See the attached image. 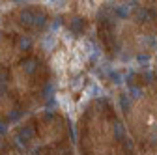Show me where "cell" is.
<instances>
[{
    "mask_svg": "<svg viewBox=\"0 0 157 155\" xmlns=\"http://www.w3.org/2000/svg\"><path fill=\"white\" fill-rule=\"evenodd\" d=\"M41 47H43V51H47V52L54 51V47H56V36L47 34L43 40H41Z\"/></svg>",
    "mask_w": 157,
    "mask_h": 155,
    "instance_id": "3",
    "label": "cell"
},
{
    "mask_svg": "<svg viewBox=\"0 0 157 155\" xmlns=\"http://www.w3.org/2000/svg\"><path fill=\"white\" fill-rule=\"evenodd\" d=\"M81 84H82V77H77L75 82H73V88H75V90H78V88H81Z\"/></svg>",
    "mask_w": 157,
    "mask_h": 155,
    "instance_id": "12",
    "label": "cell"
},
{
    "mask_svg": "<svg viewBox=\"0 0 157 155\" xmlns=\"http://www.w3.org/2000/svg\"><path fill=\"white\" fill-rule=\"evenodd\" d=\"M69 28H71L73 34L81 36L84 32V28H86V21H84V19H81V17H75L73 21H71V25H69Z\"/></svg>",
    "mask_w": 157,
    "mask_h": 155,
    "instance_id": "1",
    "label": "cell"
},
{
    "mask_svg": "<svg viewBox=\"0 0 157 155\" xmlns=\"http://www.w3.org/2000/svg\"><path fill=\"white\" fill-rule=\"evenodd\" d=\"M136 62H139L140 66H142V64H150L151 58H150V54H139V56H136Z\"/></svg>",
    "mask_w": 157,
    "mask_h": 155,
    "instance_id": "10",
    "label": "cell"
},
{
    "mask_svg": "<svg viewBox=\"0 0 157 155\" xmlns=\"http://www.w3.org/2000/svg\"><path fill=\"white\" fill-rule=\"evenodd\" d=\"M136 21L139 23H144V21H151V19L155 17V11L153 9H144V8H139L136 9Z\"/></svg>",
    "mask_w": 157,
    "mask_h": 155,
    "instance_id": "2",
    "label": "cell"
},
{
    "mask_svg": "<svg viewBox=\"0 0 157 155\" xmlns=\"http://www.w3.org/2000/svg\"><path fill=\"white\" fill-rule=\"evenodd\" d=\"M30 47V40H28V37H23V40H21V49H28Z\"/></svg>",
    "mask_w": 157,
    "mask_h": 155,
    "instance_id": "13",
    "label": "cell"
},
{
    "mask_svg": "<svg viewBox=\"0 0 157 155\" xmlns=\"http://www.w3.org/2000/svg\"><path fill=\"white\" fill-rule=\"evenodd\" d=\"M84 95H86V97H95V95H103V90H101V86H97V84L94 82V84H90V86L86 88Z\"/></svg>",
    "mask_w": 157,
    "mask_h": 155,
    "instance_id": "5",
    "label": "cell"
},
{
    "mask_svg": "<svg viewBox=\"0 0 157 155\" xmlns=\"http://www.w3.org/2000/svg\"><path fill=\"white\" fill-rule=\"evenodd\" d=\"M129 95H131V99H140L142 97V90L136 88V86H129Z\"/></svg>",
    "mask_w": 157,
    "mask_h": 155,
    "instance_id": "7",
    "label": "cell"
},
{
    "mask_svg": "<svg viewBox=\"0 0 157 155\" xmlns=\"http://www.w3.org/2000/svg\"><path fill=\"white\" fill-rule=\"evenodd\" d=\"M114 134H116V138H122V137H124V127H122L120 123L114 127Z\"/></svg>",
    "mask_w": 157,
    "mask_h": 155,
    "instance_id": "11",
    "label": "cell"
},
{
    "mask_svg": "<svg viewBox=\"0 0 157 155\" xmlns=\"http://www.w3.org/2000/svg\"><path fill=\"white\" fill-rule=\"evenodd\" d=\"M25 69H26L28 73H32V71H34V62H26V67H25Z\"/></svg>",
    "mask_w": 157,
    "mask_h": 155,
    "instance_id": "14",
    "label": "cell"
},
{
    "mask_svg": "<svg viewBox=\"0 0 157 155\" xmlns=\"http://www.w3.org/2000/svg\"><path fill=\"white\" fill-rule=\"evenodd\" d=\"M15 2H19V0H15Z\"/></svg>",
    "mask_w": 157,
    "mask_h": 155,
    "instance_id": "16",
    "label": "cell"
},
{
    "mask_svg": "<svg viewBox=\"0 0 157 155\" xmlns=\"http://www.w3.org/2000/svg\"><path fill=\"white\" fill-rule=\"evenodd\" d=\"M120 105H122V108H124V110H129V107H131V99H129V95H122V97H120Z\"/></svg>",
    "mask_w": 157,
    "mask_h": 155,
    "instance_id": "9",
    "label": "cell"
},
{
    "mask_svg": "<svg viewBox=\"0 0 157 155\" xmlns=\"http://www.w3.org/2000/svg\"><path fill=\"white\" fill-rule=\"evenodd\" d=\"M109 77H110V81H112L114 84H120V82H122V75L118 73V71H112V69H110V71H109Z\"/></svg>",
    "mask_w": 157,
    "mask_h": 155,
    "instance_id": "8",
    "label": "cell"
},
{
    "mask_svg": "<svg viewBox=\"0 0 157 155\" xmlns=\"http://www.w3.org/2000/svg\"><path fill=\"white\" fill-rule=\"evenodd\" d=\"M146 79H148V82H153V75L151 73H146Z\"/></svg>",
    "mask_w": 157,
    "mask_h": 155,
    "instance_id": "15",
    "label": "cell"
},
{
    "mask_svg": "<svg viewBox=\"0 0 157 155\" xmlns=\"http://www.w3.org/2000/svg\"><path fill=\"white\" fill-rule=\"evenodd\" d=\"M131 9H133V4H120V6H116V15L120 17V19H127L131 15Z\"/></svg>",
    "mask_w": 157,
    "mask_h": 155,
    "instance_id": "4",
    "label": "cell"
},
{
    "mask_svg": "<svg viewBox=\"0 0 157 155\" xmlns=\"http://www.w3.org/2000/svg\"><path fill=\"white\" fill-rule=\"evenodd\" d=\"M21 21H23L25 25H34V11H30V9L23 11V13H21Z\"/></svg>",
    "mask_w": 157,
    "mask_h": 155,
    "instance_id": "6",
    "label": "cell"
}]
</instances>
